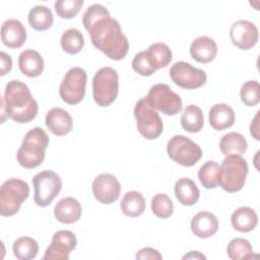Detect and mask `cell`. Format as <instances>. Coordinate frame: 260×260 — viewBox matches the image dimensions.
Here are the masks:
<instances>
[{"mask_svg":"<svg viewBox=\"0 0 260 260\" xmlns=\"http://www.w3.org/2000/svg\"><path fill=\"white\" fill-rule=\"evenodd\" d=\"M94 198L103 204H111L118 200L121 192V185L118 179L109 173L98 175L91 185Z\"/></svg>","mask_w":260,"mask_h":260,"instance_id":"14","label":"cell"},{"mask_svg":"<svg viewBox=\"0 0 260 260\" xmlns=\"http://www.w3.org/2000/svg\"><path fill=\"white\" fill-rule=\"evenodd\" d=\"M259 114H260V111H258L256 113V115L253 118V121L251 122V125H250V133L253 136V138L256 139V140H260V137H259V127H258V117H259Z\"/></svg>","mask_w":260,"mask_h":260,"instance_id":"40","label":"cell"},{"mask_svg":"<svg viewBox=\"0 0 260 260\" xmlns=\"http://www.w3.org/2000/svg\"><path fill=\"white\" fill-rule=\"evenodd\" d=\"M151 210L159 218H169L174 211V204L171 198L165 193H157L151 199Z\"/></svg>","mask_w":260,"mask_h":260,"instance_id":"34","label":"cell"},{"mask_svg":"<svg viewBox=\"0 0 260 260\" xmlns=\"http://www.w3.org/2000/svg\"><path fill=\"white\" fill-rule=\"evenodd\" d=\"M28 195L29 186L25 181L17 178L4 181L0 190V214L2 216L16 214Z\"/></svg>","mask_w":260,"mask_h":260,"instance_id":"5","label":"cell"},{"mask_svg":"<svg viewBox=\"0 0 260 260\" xmlns=\"http://www.w3.org/2000/svg\"><path fill=\"white\" fill-rule=\"evenodd\" d=\"M217 230L218 219L209 211H200L191 219V231L200 239H206L213 236Z\"/></svg>","mask_w":260,"mask_h":260,"instance_id":"20","label":"cell"},{"mask_svg":"<svg viewBox=\"0 0 260 260\" xmlns=\"http://www.w3.org/2000/svg\"><path fill=\"white\" fill-rule=\"evenodd\" d=\"M232 43L240 50L252 49L258 42L259 32L257 26L247 19H240L234 22L230 28Z\"/></svg>","mask_w":260,"mask_h":260,"instance_id":"15","label":"cell"},{"mask_svg":"<svg viewBox=\"0 0 260 260\" xmlns=\"http://www.w3.org/2000/svg\"><path fill=\"white\" fill-rule=\"evenodd\" d=\"M219 165L214 160H207L198 171V179L205 189H214L218 185Z\"/></svg>","mask_w":260,"mask_h":260,"instance_id":"32","label":"cell"},{"mask_svg":"<svg viewBox=\"0 0 260 260\" xmlns=\"http://www.w3.org/2000/svg\"><path fill=\"white\" fill-rule=\"evenodd\" d=\"M242 103L247 107H254L260 102V84L257 80L244 82L240 89Z\"/></svg>","mask_w":260,"mask_h":260,"instance_id":"35","label":"cell"},{"mask_svg":"<svg viewBox=\"0 0 260 260\" xmlns=\"http://www.w3.org/2000/svg\"><path fill=\"white\" fill-rule=\"evenodd\" d=\"M87 75L81 67L70 68L60 83L59 94L62 101L69 105L79 104L84 95L86 88Z\"/></svg>","mask_w":260,"mask_h":260,"instance_id":"11","label":"cell"},{"mask_svg":"<svg viewBox=\"0 0 260 260\" xmlns=\"http://www.w3.org/2000/svg\"><path fill=\"white\" fill-rule=\"evenodd\" d=\"M175 196L182 205L192 206L198 201L200 191L192 179L181 178L175 184Z\"/></svg>","mask_w":260,"mask_h":260,"instance_id":"24","label":"cell"},{"mask_svg":"<svg viewBox=\"0 0 260 260\" xmlns=\"http://www.w3.org/2000/svg\"><path fill=\"white\" fill-rule=\"evenodd\" d=\"M136 259H151V260H161L162 256L160 253L153 248H142L136 254Z\"/></svg>","mask_w":260,"mask_h":260,"instance_id":"38","label":"cell"},{"mask_svg":"<svg viewBox=\"0 0 260 260\" xmlns=\"http://www.w3.org/2000/svg\"><path fill=\"white\" fill-rule=\"evenodd\" d=\"M119 92L118 72L112 67H103L92 78V96L101 107L112 105Z\"/></svg>","mask_w":260,"mask_h":260,"instance_id":"6","label":"cell"},{"mask_svg":"<svg viewBox=\"0 0 260 260\" xmlns=\"http://www.w3.org/2000/svg\"><path fill=\"white\" fill-rule=\"evenodd\" d=\"M77 239L71 231L61 230L56 232L50 246L46 249L43 260H68L69 254L75 249Z\"/></svg>","mask_w":260,"mask_h":260,"instance_id":"13","label":"cell"},{"mask_svg":"<svg viewBox=\"0 0 260 260\" xmlns=\"http://www.w3.org/2000/svg\"><path fill=\"white\" fill-rule=\"evenodd\" d=\"M82 213L81 204L73 197H65L57 202L54 207L56 219L62 223L70 224L79 220Z\"/></svg>","mask_w":260,"mask_h":260,"instance_id":"19","label":"cell"},{"mask_svg":"<svg viewBox=\"0 0 260 260\" xmlns=\"http://www.w3.org/2000/svg\"><path fill=\"white\" fill-rule=\"evenodd\" d=\"M12 250L17 259L30 260L37 256L39 252V244L30 237H20L13 242Z\"/></svg>","mask_w":260,"mask_h":260,"instance_id":"30","label":"cell"},{"mask_svg":"<svg viewBox=\"0 0 260 260\" xmlns=\"http://www.w3.org/2000/svg\"><path fill=\"white\" fill-rule=\"evenodd\" d=\"M0 62H1L0 75L4 76L12 68V59H11V57L8 54H6L5 52L1 51L0 52Z\"/></svg>","mask_w":260,"mask_h":260,"instance_id":"39","label":"cell"},{"mask_svg":"<svg viewBox=\"0 0 260 260\" xmlns=\"http://www.w3.org/2000/svg\"><path fill=\"white\" fill-rule=\"evenodd\" d=\"M2 123L4 115L16 123H28L32 121L39 111L38 102L30 93L28 86L20 80H10L1 98Z\"/></svg>","mask_w":260,"mask_h":260,"instance_id":"2","label":"cell"},{"mask_svg":"<svg viewBox=\"0 0 260 260\" xmlns=\"http://www.w3.org/2000/svg\"><path fill=\"white\" fill-rule=\"evenodd\" d=\"M1 41L11 49H18L26 41V29L21 21L15 18L6 19L1 25Z\"/></svg>","mask_w":260,"mask_h":260,"instance_id":"16","label":"cell"},{"mask_svg":"<svg viewBox=\"0 0 260 260\" xmlns=\"http://www.w3.org/2000/svg\"><path fill=\"white\" fill-rule=\"evenodd\" d=\"M205 259V256L198 251H191L189 254L183 256V259Z\"/></svg>","mask_w":260,"mask_h":260,"instance_id":"41","label":"cell"},{"mask_svg":"<svg viewBox=\"0 0 260 260\" xmlns=\"http://www.w3.org/2000/svg\"><path fill=\"white\" fill-rule=\"evenodd\" d=\"M145 99L151 108L167 116H175L182 111V99L166 83L152 85Z\"/></svg>","mask_w":260,"mask_h":260,"instance_id":"10","label":"cell"},{"mask_svg":"<svg viewBox=\"0 0 260 260\" xmlns=\"http://www.w3.org/2000/svg\"><path fill=\"white\" fill-rule=\"evenodd\" d=\"M228 256L233 260L250 259L253 257V247L250 242L243 238H235L228 244Z\"/></svg>","mask_w":260,"mask_h":260,"instance_id":"33","label":"cell"},{"mask_svg":"<svg viewBox=\"0 0 260 260\" xmlns=\"http://www.w3.org/2000/svg\"><path fill=\"white\" fill-rule=\"evenodd\" d=\"M181 125L187 132H199L204 126V116L202 110L196 105L187 106L181 116Z\"/></svg>","mask_w":260,"mask_h":260,"instance_id":"28","label":"cell"},{"mask_svg":"<svg viewBox=\"0 0 260 260\" xmlns=\"http://www.w3.org/2000/svg\"><path fill=\"white\" fill-rule=\"evenodd\" d=\"M120 208L129 217L140 216L145 210V199L140 192L129 191L122 198Z\"/></svg>","mask_w":260,"mask_h":260,"instance_id":"27","label":"cell"},{"mask_svg":"<svg viewBox=\"0 0 260 260\" xmlns=\"http://www.w3.org/2000/svg\"><path fill=\"white\" fill-rule=\"evenodd\" d=\"M235 112L226 104H215L208 112L210 126L217 131L231 128L235 124Z\"/></svg>","mask_w":260,"mask_h":260,"instance_id":"21","label":"cell"},{"mask_svg":"<svg viewBox=\"0 0 260 260\" xmlns=\"http://www.w3.org/2000/svg\"><path fill=\"white\" fill-rule=\"evenodd\" d=\"M191 57L199 63H209L217 55V45L213 39L207 36H200L194 39L190 45Z\"/></svg>","mask_w":260,"mask_h":260,"instance_id":"18","label":"cell"},{"mask_svg":"<svg viewBox=\"0 0 260 260\" xmlns=\"http://www.w3.org/2000/svg\"><path fill=\"white\" fill-rule=\"evenodd\" d=\"M18 67L25 76L38 77L44 71V59L36 50H25L18 56Z\"/></svg>","mask_w":260,"mask_h":260,"instance_id":"22","label":"cell"},{"mask_svg":"<svg viewBox=\"0 0 260 260\" xmlns=\"http://www.w3.org/2000/svg\"><path fill=\"white\" fill-rule=\"evenodd\" d=\"M231 223L236 231L249 233L256 228L258 223V216L253 208L242 206L232 213Z\"/></svg>","mask_w":260,"mask_h":260,"instance_id":"23","label":"cell"},{"mask_svg":"<svg viewBox=\"0 0 260 260\" xmlns=\"http://www.w3.org/2000/svg\"><path fill=\"white\" fill-rule=\"evenodd\" d=\"M170 77L176 85L185 89L199 88L207 80L205 71L185 61H178L171 66Z\"/></svg>","mask_w":260,"mask_h":260,"instance_id":"12","label":"cell"},{"mask_svg":"<svg viewBox=\"0 0 260 260\" xmlns=\"http://www.w3.org/2000/svg\"><path fill=\"white\" fill-rule=\"evenodd\" d=\"M61 47L64 52L75 55L79 53L84 46L83 35L77 28H68L66 29L60 39Z\"/></svg>","mask_w":260,"mask_h":260,"instance_id":"31","label":"cell"},{"mask_svg":"<svg viewBox=\"0 0 260 260\" xmlns=\"http://www.w3.org/2000/svg\"><path fill=\"white\" fill-rule=\"evenodd\" d=\"M82 24L90 36L91 44L108 58L120 61L129 50V42L118 20L112 18L102 4L90 5L82 15Z\"/></svg>","mask_w":260,"mask_h":260,"instance_id":"1","label":"cell"},{"mask_svg":"<svg viewBox=\"0 0 260 260\" xmlns=\"http://www.w3.org/2000/svg\"><path fill=\"white\" fill-rule=\"evenodd\" d=\"M31 181L35 189V203L41 207L50 205L62 189L60 176L50 170H44L38 173Z\"/></svg>","mask_w":260,"mask_h":260,"instance_id":"8","label":"cell"},{"mask_svg":"<svg viewBox=\"0 0 260 260\" xmlns=\"http://www.w3.org/2000/svg\"><path fill=\"white\" fill-rule=\"evenodd\" d=\"M47 128L57 136H64L71 132L73 121L71 115L62 108H52L46 115Z\"/></svg>","mask_w":260,"mask_h":260,"instance_id":"17","label":"cell"},{"mask_svg":"<svg viewBox=\"0 0 260 260\" xmlns=\"http://www.w3.org/2000/svg\"><path fill=\"white\" fill-rule=\"evenodd\" d=\"M27 20L34 29L43 31L52 26L54 16L51 9L47 6L36 5L28 11Z\"/></svg>","mask_w":260,"mask_h":260,"instance_id":"26","label":"cell"},{"mask_svg":"<svg viewBox=\"0 0 260 260\" xmlns=\"http://www.w3.org/2000/svg\"><path fill=\"white\" fill-rule=\"evenodd\" d=\"M167 152L170 158L183 167H193L202 156L200 146L184 135L173 136L167 144Z\"/></svg>","mask_w":260,"mask_h":260,"instance_id":"9","label":"cell"},{"mask_svg":"<svg viewBox=\"0 0 260 260\" xmlns=\"http://www.w3.org/2000/svg\"><path fill=\"white\" fill-rule=\"evenodd\" d=\"M248 143L244 135L239 132H230L224 134L219 141V149L222 154L241 155L246 152Z\"/></svg>","mask_w":260,"mask_h":260,"instance_id":"25","label":"cell"},{"mask_svg":"<svg viewBox=\"0 0 260 260\" xmlns=\"http://www.w3.org/2000/svg\"><path fill=\"white\" fill-rule=\"evenodd\" d=\"M248 164L241 155H226L219 166L218 185L229 193L240 191L246 182Z\"/></svg>","mask_w":260,"mask_h":260,"instance_id":"4","label":"cell"},{"mask_svg":"<svg viewBox=\"0 0 260 260\" xmlns=\"http://www.w3.org/2000/svg\"><path fill=\"white\" fill-rule=\"evenodd\" d=\"M134 117L138 132L146 139L153 140L160 136L164 123L157 112L150 107L145 98L140 99L134 107Z\"/></svg>","mask_w":260,"mask_h":260,"instance_id":"7","label":"cell"},{"mask_svg":"<svg viewBox=\"0 0 260 260\" xmlns=\"http://www.w3.org/2000/svg\"><path fill=\"white\" fill-rule=\"evenodd\" d=\"M83 3V0H58L55 2L54 7L59 17L70 19L78 14Z\"/></svg>","mask_w":260,"mask_h":260,"instance_id":"36","label":"cell"},{"mask_svg":"<svg viewBox=\"0 0 260 260\" xmlns=\"http://www.w3.org/2000/svg\"><path fill=\"white\" fill-rule=\"evenodd\" d=\"M131 65H132V69L136 73H138L139 75H142V76H150L156 71V69L151 65V63L147 57L146 51L138 52L134 56Z\"/></svg>","mask_w":260,"mask_h":260,"instance_id":"37","label":"cell"},{"mask_svg":"<svg viewBox=\"0 0 260 260\" xmlns=\"http://www.w3.org/2000/svg\"><path fill=\"white\" fill-rule=\"evenodd\" d=\"M146 54L151 65L156 70L167 67L173 59V54L170 47L167 44L159 42L151 44L146 50Z\"/></svg>","mask_w":260,"mask_h":260,"instance_id":"29","label":"cell"},{"mask_svg":"<svg viewBox=\"0 0 260 260\" xmlns=\"http://www.w3.org/2000/svg\"><path fill=\"white\" fill-rule=\"evenodd\" d=\"M49 145V136L41 127L30 129L23 137L16 158L24 169H35L45 159L46 149Z\"/></svg>","mask_w":260,"mask_h":260,"instance_id":"3","label":"cell"}]
</instances>
